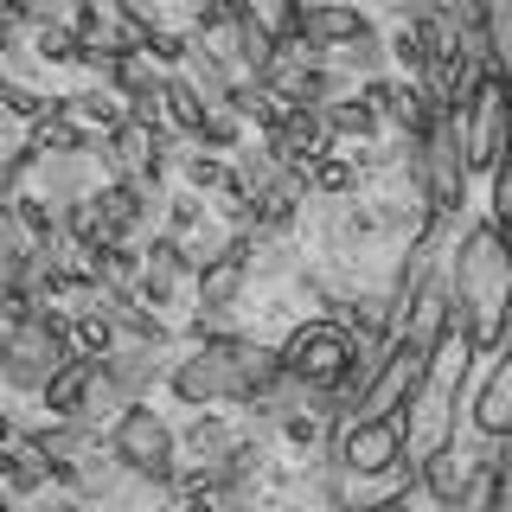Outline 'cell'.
Masks as SVG:
<instances>
[{
    "instance_id": "cell-1",
    "label": "cell",
    "mask_w": 512,
    "mask_h": 512,
    "mask_svg": "<svg viewBox=\"0 0 512 512\" xmlns=\"http://www.w3.org/2000/svg\"><path fill=\"white\" fill-rule=\"evenodd\" d=\"M506 231L500 224H474L461 237L455 288L442 301V333L468 340V352H500L506 340Z\"/></svg>"
},
{
    "instance_id": "cell-2",
    "label": "cell",
    "mask_w": 512,
    "mask_h": 512,
    "mask_svg": "<svg viewBox=\"0 0 512 512\" xmlns=\"http://www.w3.org/2000/svg\"><path fill=\"white\" fill-rule=\"evenodd\" d=\"M64 359H71V320L58 308H39V314H26L20 327L0 333V378H7L13 391H39Z\"/></svg>"
},
{
    "instance_id": "cell-3",
    "label": "cell",
    "mask_w": 512,
    "mask_h": 512,
    "mask_svg": "<svg viewBox=\"0 0 512 512\" xmlns=\"http://www.w3.org/2000/svg\"><path fill=\"white\" fill-rule=\"evenodd\" d=\"M352 333L340 327V320H308V327H295L288 333V346L276 352L282 359V378L288 384H308V391L320 397V391H333L340 384V372L352 365Z\"/></svg>"
},
{
    "instance_id": "cell-4",
    "label": "cell",
    "mask_w": 512,
    "mask_h": 512,
    "mask_svg": "<svg viewBox=\"0 0 512 512\" xmlns=\"http://www.w3.org/2000/svg\"><path fill=\"white\" fill-rule=\"evenodd\" d=\"M109 461H122L128 474L167 487L173 468H180V455H173V429L160 423L148 404H122L116 423H109Z\"/></svg>"
},
{
    "instance_id": "cell-5",
    "label": "cell",
    "mask_w": 512,
    "mask_h": 512,
    "mask_svg": "<svg viewBox=\"0 0 512 512\" xmlns=\"http://www.w3.org/2000/svg\"><path fill=\"white\" fill-rule=\"evenodd\" d=\"M244 333H224V340H205L192 359L173 365V397L192 410H205V404H231V391H237V359H244Z\"/></svg>"
},
{
    "instance_id": "cell-6",
    "label": "cell",
    "mask_w": 512,
    "mask_h": 512,
    "mask_svg": "<svg viewBox=\"0 0 512 512\" xmlns=\"http://www.w3.org/2000/svg\"><path fill=\"white\" fill-rule=\"evenodd\" d=\"M333 461L346 474H391L404 461V416H340Z\"/></svg>"
},
{
    "instance_id": "cell-7",
    "label": "cell",
    "mask_w": 512,
    "mask_h": 512,
    "mask_svg": "<svg viewBox=\"0 0 512 512\" xmlns=\"http://www.w3.org/2000/svg\"><path fill=\"white\" fill-rule=\"evenodd\" d=\"M256 269V237H224L218 256H199L192 263V282H199V308H231L237 295H244Z\"/></svg>"
},
{
    "instance_id": "cell-8",
    "label": "cell",
    "mask_w": 512,
    "mask_h": 512,
    "mask_svg": "<svg viewBox=\"0 0 512 512\" xmlns=\"http://www.w3.org/2000/svg\"><path fill=\"white\" fill-rule=\"evenodd\" d=\"M359 32H365V13L352 7V0H314V7L301 13V32H295V39L314 45V52L333 64V52H340V45H352Z\"/></svg>"
},
{
    "instance_id": "cell-9",
    "label": "cell",
    "mask_w": 512,
    "mask_h": 512,
    "mask_svg": "<svg viewBox=\"0 0 512 512\" xmlns=\"http://www.w3.org/2000/svg\"><path fill=\"white\" fill-rule=\"evenodd\" d=\"M90 205L103 212V237H116V244H128V237L148 224V212H154V192H141L135 180H109V186H96L90 192Z\"/></svg>"
},
{
    "instance_id": "cell-10",
    "label": "cell",
    "mask_w": 512,
    "mask_h": 512,
    "mask_svg": "<svg viewBox=\"0 0 512 512\" xmlns=\"http://www.w3.org/2000/svg\"><path fill=\"white\" fill-rule=\"evenodd\" d=\"M474 429L487 442L512 436V359H493V372H487V384H480V397H474Z\"/></svg>"
},
{
    "instance_id": "cell-11",
    "label": "cell",
    "mask_w": 512,
    "mask_h": 512,
    "mask_svg": "<svg viewBox=\"0 0 512 512\" xmlns=\"http://www.w3.org/2000/svg\"><path fill=\"white\" fill-rule=\"evenodd\" d=\"M45 487H52L45 455L26 436H13L7 448H0V493H7V500H26V493H45Z\"/></svg>"
},
{
    "instance_id": "cell-12",
    "label": "cell",
    "mask_w": 512,
    "mask_h": 512,
    "mask_svg": "<svg viewBox=\"0 0 512 512\" xmlns=\"http://www.w3.org/2000/svg\"><path fill=\"white\" fill-rule=\"evenodd\" d=\"M58 116L71 122L77 135L90 141V148H96V141H103L109 128L122 122V96H116V90H84V96H58Z\"/></svg>"
},
{
    "instance_id": "cell-13",
    "label": "cell",
    "mask_w": 512,
    "mask_h": 512,
    "mask_svg": "<svg viewBox=\"0 0 512 512\" xmlns=\"http://www.w3.org/2000/svg\"><path fill=\"white\" fill-rule=\"evenodd\" d=\"M90 378H96V359H84V352H71V359H64L58 372L39 384L45 410H52V416H77V410H84V391H90Z\"/></svg>"
},
{
    "instance_id": "cell-14",
    "label": "cell",
    "mask_w": 512,
    "mask_h": 512,
    "mask_svg": "<svg viewBox=\"0 0 512 512\" xmlns=\"http://www.w3.org/2000/svg\"><path fill=\"white\" fill-rule=\"evenodd\" d=\"M26 148L39 154V160H45V154H52V160H77V154H90V141L58 116V96H52V109H45L39 122H26Z\"/></svg>"
},
{
    "instance_id": "cell-15",
    "label": "cell",
    "mask_w": 512,
    "mask_h": 512,
    "mask_svg": "<svg viewBox=\"0 0 512 512\" xmlns=\"http://www.w3.org/2000/svg\"><path fill=\"white\" fill-rule=\"evenodd\" d=\"M160 116H167L173 135H199V122H205V96L192 90L180 71H160Z\"/></svg>"
},
{
    "instance_id": "cell-16",
    "label": "cell",
    "mask_w": 512,
    "mask_h": 512,
    "mask_svg": "<svg viewBox=\"0 0 512 512\" xmlns=\"http://www.w3.org/2000/svg\"><path fill=\"white\" fill-rule=\"evenodd\" d=\"M320 122H327L333 141H372L378 135V116L359 103V96H333V103H320Z\"/></svg>"
},
{
    "instance_id": "cell-17",
    "label": "cell",
    "mask_w": 512,
    "mask_h": 512,
    "mask_svg": "<svg viewBox=\"0 0 512 512\" xmlns=\"http://www.w3.org/2000/svg\"><path fill=\"white\" fill-rule=\"evenodd\" d=\"M192 141H199L205 154H231L237 141H244V116H237V109H224V103H212V109H205V122H199V135H192Z\"/></svg>"
},
{
    "instance_id": "cell-18",
    "label": "cell",
    "mask_w": 512,
    "mask_h": 512,
    "mask_svg": "<svg viewBox=\"0 0 512 512\" xmlns=\"http://www.w3.org/2000/svg\"><path fill=\"white\" fill-rule=\"evenodd\" d=\"M109 346H116V327H109V314H103V308L71 314V352H84V359H103Z\"/></svg>"
},
{
    "instance_id": "cell-19",
    "label": "cell",
    "mask_w": 512,
    "mask_h": 512,
    "mask_svg": "<svg viewBox=\"0 0 512 512\" xmlns=\"http://www.w3.org/2000/svg\"><path fill=\"white\" fill-rule=\"evenodd\" d=\"M32 52H39V64H77L84 39H77L64 20H52V26H32Z\"/></svg>"
},
{
    "instance_id": "cell-20",
    "label": "cell",
    "mask_w": 512,
    "mask_h": 512,
    "mask_svg": "<svg viewBox=\"0 0 512 512\" xmlns=\"http://www.w3.org/2000/svg\"><path fill=\"white\" fill-rule=\"evenodd\" d=\"M186 52H192V39H186V32H167V26H154L148 39H141V58H148L154 71H180Z\"/></svg>"
},
{
    "instance_id": "cell-21",
    "label": "cell",
    "mask_w": 512,
    "mask_h": 512,
    "mask_svg": "<svg viewBox=\"0 0 512 512\" xmlns=\"http://www.w3.org/2000/svg\"><path fill=\"white\" fill-rule=\"evenodd\" d=\"M352 180H359V167L346 154H320L308 167V192H352Z\"/></svg>"
},
{
    "instance_id": "cell-22",
    "label": "cell",
    "mask_w": 512,
    "mask_h": 512,
    "mask_svg": "<svg viewBox=\"0 0 512 512\" xmlns=\"http://www.w3.org/2000/svg\"><path fill=\"white\" fill-rule=\"evenodd\" d=\"M180 167H186V186L199 192V199H205V192H218L224 180H231V167H224V154H180Z\"/></svg>"
},
{
    "instance_id": "cell-23",
    "label": "cell",
    "mask_w": 512,
    "mask_h": 512,
    "mask_svg": "<svg viewBox=\"0 0 512 512\" xmlns=\"http://www.w3.org/2000/svg\"><path fill=\"white\" fill-rule=\"evenodd\" d=\"M186 448H192L199 461H218L224 448H231V429H224V416H199V423L186 429Z\"/></svg>"
},
{
    "instance_id": "cell-24",
    "label": "cell",
    "mask_w": 512,
    "mask_h": 512,
    "mask_svg": "<svg viewBox=\"0 0 512 512\" xmlns=\"http://www.w3.org/2000/svg\"><path fill=\"white\" fill-rule=\"evenodd\" d=\"M160 205H167V237H180V244L205 224V199H199V192H180V199H160Z\"/></svg>"
},
{
    "instance_id": "cell-25",
    "label": "cell",
    "mask_w": 512,
    "mask_h": 512,
    "mask_svg": "<svg viewBox=\"0 0 512 512\" xmlns=\"http://www.w3.org/2000/svg\"><path fill=\"white\" fill-rule=\"evenodd\" d=\"M391 96H397V84H391V77H365V84H359V103L365 109H372V116L384 122V116H391Z\"/></svg>"
},
{
    "instance_id": "cell-26",
    "label": "cell",
    "mask_w": 512,
    "mask_h": 512,
    "mask_svg": "<svg viewBox=\"0 0 512 512\" xmlns=\"http://www.w3.org/2000/svg\"><path fill=\"white\" fill-rule=\"evenodd\" d=\"M320 436H327V416H288V442L295 448H314Z\"/></svg>"
},
{
    "instance_id": "cell-27",
    "label": "cell",
    "mask_w": 512,
    "mask_h": 512,
    "mask_svg": "<svg viewBox=\"0 0 512 512\" xmlns=\"http://www.w3.org/2000/svg\"><path fill=\"white\" fill-rule=\"evenodd\" d=\"M301 13H308V0H276V26H269V32H276V39H295Z\"/></svg>"
},
{
    "instance_id": "cell-28",
    "label": "cell",
    "mask_w": 512,
    "mask_h": 512,
    "mask_svg": "<svg viewBox=\"0 0 512 512\" xmlns=\"http://www.w3.org/2000/svg\"><path fill=\"white\" fill-rule=\"evenodd\" d=\"M26 39V26L20 20H7V13H0V52H13V45Z\"/></svg>"
},
{
    "instance_id": "cell-29",
    "label": "cell",
    "mask_w": 512,
    "mask_h": 512,
    "mask_svg": "<svg viewBox=\"0 0 512 512\" xmlns=\"http://www.w3.org/2000/svg\"><path fill=\"white\" fill-rule=\"evenodd\" d=\"M359 512H410V493H384V500H372V506H359Z\"/></svg>"
},
{
    "instance_id": "cell-30",
    "label": "cell",
    "mask_w": 512,
    "mask_h": 512,
    "mask_svg": "<svg viewBox=\"0 0 512 512\" xmlns=\"http://www.w3.org/2000/svg\"><path fill=\"white\" fill-rule=\"evenodd\" d=\"M13 436H20V423H13V410H0V448H7Z\"/></svg>"
},
{
    "instance_id": "cell-31",
    "label": "cell",
    "mask_w": 512,
    "mask_h": 512,
    "mask_svg": "<svg viewBox=\"0 0 512 512\" xmlns=\"http://www.w3.org/2000/svg\"><path fill=\"white\" fill-rule=\"evenodd\" d=\"M0 512H13V500H7V493H0Z\"/></svg>"
},
{
    "instance_id": "cell-32",
    "label": "cell",
    "mask_w": 512,
    "mask_h": 512,
    "mask_svg": "<svg viewBox=\"0 0 512 512\" xmlns=\"http://www.w3.org/2000/svg\"><path fill=\"white\" fill-rule=\"evenodd\" d=\"M71 7H84V0H71Z\"/></svg>"
}]
</instances>
